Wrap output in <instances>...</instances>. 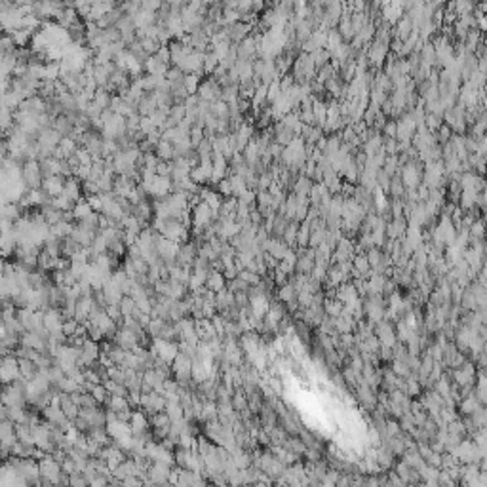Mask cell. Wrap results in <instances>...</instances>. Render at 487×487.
Masks as SVG:
<instances>
[{
	"mask_svg": "<svg viewBox=\"0 0 487 487\" xmlns=\"http://www.w3.org/2000/svg\"><path fill=\"white\" fill-rule=\"evenodd\" d=\"M21 379L18 358L14 354H8L0 360V384H12Z\"/></svg>",
	"mask_w": 487,
	"mask_h": 487,
	"instance_id": "6da1fadb",
	"label": "cell"
},
{
	"mask_svg": "<svg viewBox=\"0 0 487 487\" xmlns=\"http://www.w3.org/2000/svg\"><path fill=\"white\" fill-rule=\"evenodd\" d=\"M21 179L25 183L27 189H40L42 187V175H40V164L39 160H29L23 162L21 168Z\"/></svg>",
	"mask_w": 487,
	"mask_h": 487,
	"instance_id": "7a4b0ae2",
	"label": "cell"
},
{
	"mask_svg": "<svg viewBox=\"0 0 487 487\" xmlns=\"http://www.w3.org/2000/svg\"><path fill=\"white\" fill-rule=\"evenodd\" d=\"M154 352H156V358H160L164 362L172 363L175 360V356L179 354V346L175 341H164V339H153V344H151Z\"/></svg>",
	"mask_w": 487,
	"mask_h": 487,
	"instance_id": "3957f363",
	"label": "cell"
},
{
	"mask_svg": "<svg viewBox=\"0 0 487 487\" xmlns=\"http://www.w3.org/2000/svg\"><path fill=\"white\" fill-rule=\"evenodd\" d=\"M196 96L200 97L202 101H208V103L221 101V86L211 77H208L206 80H202L200 82Z\"/></svg>",
	"mask_w": 487,
	"mask_h": 487,
	"instance_id": "277c9868",
	"label": "cell"
},
{
	"mask_svg": "<svg viewBox=\"0 0 487 487\" xmlns=\"http://www.w3.org/2000/svg\"><path fill=\"white\" fill-rule=\"evenodd\" d=\"M63 316H61V310L59 308H52L50 306L48 310H44V329L48 331V335H56V333H63L61 327H63Z\"/></svg>",
	"mask_w": 487,
	"mask_h": 487,
	"instance_id": "5b68a950",
	"label": "cell"
},
{
	"mask_svg": "<svg viewBox=\"0 0 487 487\" xmlns=\"http://www.w3.org/2000/svg\"><path fill=\"white\" fill-rule=\"evenodd\" d=\"M63 187H65V177L63 175H50L46 179H42V191L48 194L50 198H58L59 194H63Z\"/></svg>",
	"mask_w": 487,
	"mask_h": 487,
	"instance_id": "8992f818",
	"label": "cell"
},
{
	"mask_svg": "<svg viewBox=\"0 0 487 487\" xmlns=\"http://www.w3.org/2000/svg\"><path fill=\"white\" fill-rule=\"evenodd\" d=\"M156 253H158V257L162 259V261H172V259L177 257V253H179V244H175V242H172V240H166L162 236V238L156 242Z\"/></svg>",
	"mask_w": 487,
	"mask_h": 487,
	"instance_id": "52a82bcc",
	"label": "cell"
},
{
	"mask_svg": "<svg viewBox=\"0 0 487 487\" xmlns=\"http://www.w3.org/2000/svg\"><path fill=\"white\" fill-rule=\"evenodd\" d=\"M116 8V2H92V10L84 18V23H97L105 14Z\"/></svg>",
	"mask_w": 487,
	"mask_h": 487,
	"instance_id": "ba28073f",
	"label": "cell"
},
{
	"mask_svg": "<svg viewBox=\"0 0 487 487\" xmlns=\"http://www.w3.org/2000/svg\"><path fill=\"white\" fill-rule=\"evenodd\" d=\"M130 430H132V436H141L145 432H149L151 424H149V417L145 415L143 411H132V419H130Z\"/></svg>",
	"mask_w": 487,
	"mask_h": 487,
	"instance_id": "9c48e42d",
	"label": "cell"
},
{
	"mask_svg": "<svg viewBox=\"0 0 487 487\" xmlns=\"http://www.w3.org/2000/svg\"><path fill=\"white\" fill-rule=\"evenodd\" d=\"M172 194V177H158L154 175L153 187H151V196L154 198H164Z\"/></svg>",
	"mask_w": 487,
	"mask_h": 487,
	"instance_id": "30bf717a",
	"label": "cell"
},
{
	"mask_svg": "<svg viewBox=\"0 0 487 487\" xmlns=\"http://www.w3.org/2000/svg\"><path fill=\"white\" fill-rule=\"evenodd\" d=\"M63 194L67 196L73 204H77L82 198V183L77 177H67L65 179V187H63Z\"/></svg>",
	"mask_w": 487,
	"mask_h": 487,
	"instance_id": "8fae6325",
	"label": "cell"
},
{
	"mask_svg": "<svg viewBox=\"0 0 487 487\" xmlns=\"http://www.w3.org/2000/svg\"><path fill=\"white\" fill-rule=\"evenodd\" d=\"M206 289H210L213 293H219L227 287V280L223 276V272H217V270H210L208 272V278H206Z\"/></svg>",
	"mask_w": 487,
	"mask_h": 487,
	"instance_id": "7c38bea8",
	"label": "cell"
},
{
	"mask_svg": "<svg viewBox=\"0 0 487 487\" xmlns=\"http://www.w3.org/2000/svg\"><path fill=\"white\" fill-rule=\"evenodd\" d=\"M158 109V103H156V97L154 94H145L141 97V101L137 103V115L139 116H151Z\"/></svg>",
	"mask_w": 487,
	"mask_h": 487,
	"instance_id": "4fadbf2b",
	"label": "cell"
},
{
	"mask_svg": "<svg viewBox=\"0 0 487 487\" xmlns=\"http://www.w3.org/2000/svg\"><path fill=\"white\" fill-rule=\"evenodd\" d=\"M101 213L103 215H107L109 219H113V221H120L124 219L126 215H124V211H122V208H120V204H118V200H111V202H107V204H103V210H101Z\"/></svg>",
	"mask_w": 487,
	"mask_h": 487,
	"instance_id": "5bb4252c",
	"label": "cell"
},
{
	"mask_svg": "<svg viewBox=\"0 0 487 487\" xmlns=\"http://www.w3.org/2000/svg\"><path fill=\"white\" fill-rule=\"evenodd\" d=\"M230 306H234V293H230L227 287L223 291H219V293H215V308L219 312L227 310Z\"/></svg>",
	"mask_w": 487,
	"mask_h": 487,
	"instance_id": "9a60e30c",
	"label": "cell"
},
{
	"mask_svg": "<svg viewBox=\"0 0 487 487\" xmlns=\"http://www.w3.org/2000/svg\"><path fill=\"white\" fill-rule=\"evenodd\" d=\"M73 229H75V223L61 221V223H58V225L50 227V234H52V236H56L58 240H65V238H69V236H71Z\"/></svg>",
	"mask_w": 487,
	"mask_h": 487,
	"instance_id": "2e32d148",
	"label": "cell"
},
{
	"mask_svg": "<svg viewBox=\"0 0 487 487\" xmlns=\"http://www.w3.org/2000/svg\"><path fill=\"white\" fill-rule=\"evenodd\" d=\"M483 405L477 401V398L474 396V394H470V396H466V398H462V401H460V413L462 415H466V417H470V415H474L477 409H481Z\"/></svg>",
	"mask_w": 487,
	"mask_h": 487,
	"instance_id": "e0dca14e",
	"label": "cell"
},
{
	"mask_svg": "<svg viewBox=\"0 0 487 487\" xmlns=\"http://www.w3.org/2000/svg\"><path fill=\"white\" fill-rule=\"evenodd\" d=\"M71 211H73V217H75V221H77V223H78V221H84L88 215H92V213H94V210L90 208V204L86 202V198H80V200L73 206V210H71Z\"/></svg>",
	"mask_w": 487,
	"mask_h": 487,
	"instance_id": "ac0fdd59",
	"label": "cell"
},
{
	"mask_svg": "<svg viewBox=\"0 0 487 487\" xmlns=\"http://www.w3.org/2000/svg\"><path fill=\"white\" fill-rule=\"evenodd\" d=\"M308 238H310V223H308V221H303V223L299 225V230H297L295 248L306 249L308 248Z\"/></svg>",
	"mask_w": 487,
	"mask_h": 487,
	"instance_id": "d6986e66",
	"label": "cell"
},
{
	"mask_svg": "<svg viewBox=\"0 0 487 487\" xmlns=\"http://www.w3.org/2000/svg\"><path fill=\"white\" fill-rule=\"evenodd\" d=\"M154 154H156L158 160H162V162H172L173 160V145L160 139V143L154 147Z\"/></svg>",
	"mask_w": 487,
	"mask_h": 487,
	"instance_id": "ffe728a7",
	"label": "cell"
},
{
	"mask_svg": "<svg viewBox=\"0 0 487 487\" xmlns=\"http://www.w3.org/2000/svg\"><path fill=\"white\" fill-rule=\"evenodd\" d=\"M105 405L109 407V411H115L116 415H118V413H124V411H132L128 400H126V398H118V396H109V400L105 401Z\"/></svg>",
	"mask_w": 487,
	"mask_h": 487,
	"instance_id": "44dd1931",
	"label": "cell"
},
{
	"mask_svg": "<svg viewBox=\"0 0 487 487\" xmlns=\"http://www.w3.org/2000/svg\"><path fill=\"white\" fill-rule=\"evenodd\" d=\"M54 267H56V259L42 248V251H40L39 257H37V268L42 270V272H50V270H54Z\"/></svg>",
	"mask_w": 487,
	"mask_h": 487,
	"instance_id": "7402d4cb",
	"label": "cell"
},
{
	"mask_svg": "<svg viewBox=\"0 0 487 487\" xmlns=\"http://www.w3.org/2000/svg\"><path fill=\"white\" fill-rule=\"evenodd\" d=\"M33 35H35V33H31V31H27V29H20V31H14L10 37H12V40H14V44H16V48H27V44L31 42Z\"/></svg>",
	"mask_w": 487,
	"mask_h": 487,
	"instance_id": "603a6c76",
	"label": "cell"
},
{
	"mask_svg": "<svg viewBox=\"0 0 487 487\" xmlns=\"http://www.w3.org/2000/svg\"><path fill=\"white\" fill-rule=\"evenodd\" d=\"M18 365H20V373L21 377L25 379V381H31L37 373H39V367H37V363L31 362V360H18Z\"/></svg>",
	"mask_w": 487,
	"mask_h": 487,
	"instance_id": "cb8c5ba5",
	"label": "cell"
},
{
	"mask_svg": "<svg viewBox=\"0 0 487 487\" xmlns=\"http://www.w3.org/2000/svg\"><path fill=\"white\" fill-rule=\"evenodd\" d=\"M312 185H314L312 179L299 175V177L295 179V183H293L291 192H293V194H306V196H308V192H310V189H312Z\"/></svg>",
	"mask_w": 487,
	"mask_h": 487,
	"instance_id": "d4e9b609",
	"label": "cell"
},
{
	"mask_svg": "<svg viewBox=\"0 0 487 487\" xmlns=\"http://www.w3.org/2000/svg\"><path fill=\"white\" fill-rule=\"evenodd\" d=\"M344 44V40L341 39V35L337 33V29H329L327 31V42H325V50L329 54H333L335 50H339Z\"/></svg>",
	"mask_w": 487,
	"mask_h": 487,
	"instance_id": "484cf974",
	"label": "cell"
},
{
	"mask_svg": "<svg viewBox=\"0 0 487 487\" xmlns=\"http://www.w3.org/2000/svg\"><path fill=\"white\" fill-rule=\"evenodd\" d=\"M388 194L392 196V200H401V198H403V194H405V189H403V185H401V179H400V175H398V173H396V175L390 179Z\"/></svg>",
	"mask_w": 487,
	"mask_h": 487,
	"instance_id": "4316f807",
	"label": "cell"
},
{
	"mask_svg": "<svg viewBox=\"0 0 487 487\" xmlns=\"http://www.w3.org/2000/svg\"><path fill=\"white\" fill-rule=\"evenodd\" d=\"M297 230H299V223H295V221H289V223H287V229L284 230V236H282V240H284V242H286L291 249H295Z\"/></svg>",
	"mask_w": 487,
	"mask_h": 487,
	"instance_id": "83f0119b",
	"label": "cell"
},
{
	"mask_svg": "<svg viewBox=\"0 0 487 487\" xmlns=\"http://www.w3.org/2000/svg\"><path fill=\"white\" fill-rule=\"evenodd\" d=\"M343 303L341 301H337V299H325L324 301V312L329 318H337V316H341V312H343Z\"/></svg>",
	"mask_w": 487,
	"mask_h": 487,
	"instance_id": "f1b7e54d",
	"label": "cell"
},
{
	"mask_svg": "<svg viewBox=\"0 0 487 487\" xmlns=\"http://www.w3.org/2000/svg\"><path fill=\"white\" fill-rule=\"evenodd\" d=\"M200 82H202L200 75H185V77H183V86H185V90H187L189 96H194V94L198 92Z\"/></svg>",
	"mask_w": 487,
	"mask_h": 487,
	"instance_id": "f546056e",
	"label": "cell"
},
{
	"mask_svg": "<svg viewBox=\"0 0 487 487\" xmlns=\"http://www.w3.org/2000/svg\"><path fill=\"white\" fill-rule=\"evenodd\" d=\"M103 386H105L109 396H118V398H126L128 396V388H126L124 384H118V382L107 379V381H103Z\"/></svg>",
	"mask_w": 487,
	"mask_h": 487,
	"instance_id": "4dcf8cb0",
	"label": "cell"
},
{
	"mask_svg": "<svg viewBox=\"0 0 487 487\" xmlns=\"http://www.w3.org/2000/svg\"><path fill=\"white\" fill-rule=\"evenodd\" d=\"M58 147H59V151L65 154V160H67V158H71L73 154L77 153V149H78L77 141H75L73 137H61V141H59Z\"/></svg>",
	"mask_w": 487,
	"mask_h": 487,
	"instance_id": "1f68e13d",
	"label": "cell"
},
{
	"mask_svg": "<svg viewBox=\"0 0 487 487\" xmlns=\"http://www.w3.org/2000/svg\"><path fill=\"white\" fill-rule=\"evenodd\" d=\"M164 413L168 415L170 422H177V420L183 419V407L179 405V403H175V401H168V403H166V409H164Z\"/></svg>",
	"mask_w": 487,
	"mask_h": 487,
	"instance_id": "d6a6232c",
	"label": "cell"
},
{
	"mask_svg": "<svg viewBox=\"0 0 487 487\" xmlns=\"http://www.w3.org/2000/svg\"><path fill=\"white\" fill-rule=\"evenodd\" d=\"M310 59H312L314 67L320 69V67H324V65H327V63L331 61V54H329L327 50H314V52L310 54Z\"/></svg>",
	"mask_w": 487,
	"mask_h": 487,
	"instance_id": "836d02e7",
	"label": "cell"
},
{
	"mask_svg": "<svg viewBox=\"0 0 487 487\" xmlns=\"http://www.w3.org/2000/svg\"><path fill=\"white\" fill-rule=\"evenodd\" d=\"M219 67V59L215 58L211 52H206V58H204V67H202V73L204 77H211L213 71Z\"/></svg>",
	"mask_w": 487,
	"mask_h": 487,
	"instance_id": "e575fe53",
	"label": "cell"
},
{
	"mask_svg": "<svg viewBox=\"0 0 487 487\" xmlns=\"http://www.w3.org/2000/svg\"><path fill=\"white\" fill-rule=\"evenodd\" d=\"M111 94L107 92V90H103V88H97V92L94 94V103H96L101 111H105V109H109V105H111Z\"/></svg>",
	"mask_w": 487,
	"mask_h": 487,
	"instance_id": "d590c367",
	"label": "cell"
},
{
	"mask_svg": "<svg viewBox=\"0 0 487 487\" xmlns=\"http://www.w3.org/2000/svg\"><path fill=\"white\" fill-rule=\"evenodd\" d=\"M278 299H280V303H284V305L289 303V301H293V299H297L295 287L287 282L286 286H282L280 289H278Z\"/></svg>",
	"mask_w": 487,
	"mask_h": 487,
	"instance_id": "8d00e7d4",
	"label": "cell"
},
{
	"mask_svg": "<svg viewBox=\"0 0 487 487\" xmlns=\"http://www.w3.org/2000/svg\"><path fill=\"white\" fill-rule=\"evenodd\" d=\"M335 75V71H333V67L327 63V65H324V67H320V69H316V77H314V80L318 82V84H322L324 86L325 82L329 80V78L333 77Z\"/></svg>",
	"mask_w": 487,
	"mask_h": 487,
	"instance_id": "74e56055",
	"label": "cell"
},
{
	"mask_svg": "<svg viewBox=\"0 0 487 487\" xmlns=\"http://www.w3.org/2000/svg\"><path fill=\"white\" fill-rule=\"evenodd\" d=\"M149 424L153 426V428H170V419H168V415L166 413H154V415H151V419H149Z\"/></svg>",
	"mask_w": 487,
	"mask_h": 487,
	"instance_id": "f35d334b",
	"label": "cell"
},
{
	"mask_svg": "<svg viewBox=\"0 0 487 487\" xmlns=\"http://www.w3.org/2000/svg\"><path fill=\"white\" fill-rule=\"evenodd\" d=\"M126 352H128V350H124V348H120V346H116V344L113 343V348L107 352V356L111 358V362L115 363V365H118V367H120V365L124 363Z\"/></svg>",
	"mask_w": 487,
	"mask_h": 487,
	"instance_id": "ab89813d",
	"label": "cell"
},
{
	"mask_svg": "<svg viewBox=\"0 0 487 487\" xmlns=\"http://www.w3.org/2000/svg\"><path fill=\"white\" fill-rule=\"evenodd\" d=\"M50 206H54V208H56V210H59V211H71L75 204L69 200L65 194H59L58 198H52Z\"/></svg>",
	"mask_w": 487,
	"mask_h": 487,
	"instance_id": "60d3db41",
	"label": "cell"
},
{
	"mask_svg": "<svg viewBox=\"0 0 487 487\" xmlns=\"http://www.w3.org/2000/svg\"><path fill=\"white\" fill-rule=\"evenodd\" d=\"M107 248H109L107 240L103 238V234H101V232H97V236L94 238V242H92V253H94V255L107 253Z\"/></svg>",
	"mask_w": 487,
	"mask_h": 487,
	"instance_id": "b9f144b4",
	"label": "cell"
},
{
	"mask_svg": "<svg viewBox=\"0 0 487 487\" xmlns=\"http://www.w3.org/2000/svg\"><path fill=\"white\" fill-rule=\"evenodd\" d=\"M118 306H120V312H122V318L124 316H132L135 312V303L132 297L124 295L122 299H120V303H118Z\"/></svg>",
	"mask_w": 487,
	"mask_h": 487,
	"instance_id": "7bdbcfd3",
	"label": "cell"
},
{
	"mask_svg": "<svg viewBox=\"0 0 487 487\" xmlns=\"http://www.w3.org/2000/svg\"><path fill=\"white\" fill-rule=\"evenodd\" d=\"M441 124H443V120H441L439 116H434V115H428V113H426V116H424V126H426V130H428L430 134H436Z\"/></svg>",
	"mask_w": 487,
	"mask_h": 487,
	"instance_id": "ee69618b",
	"label": "cell"
},
{
	"mask_svg": "<svg viewBox=\"0 0 487 487\" xmlns=\"http://www.w3.org/2000/svg\"><path fill=\"white\" fill-rule=\"evenodd\" d=\"M381 257H382V251L379 248H369L365 251V259H367V263H369L371 268H375L381 263Z\"/></svg>",
	"mask_w": 487,
	"mask_h": 487,
	"instance_id": "f6af8a7d",
	"label": "cell"
},
{
	"mask_svg": "<svg viewBox=\"0 0 487 487\" xmlns=\"http://www.w3.org/2000/svg\"><path fill=\"white\" fill-rule=\"evenodd\" d=\"M185 113H187V109H185V105L183 103H179V105H172V109H170V118H172L175 124L179 126V122H183V118H185Z\"/></svg>",
	"mask_w": 487,
	"mask_h": 487,
	"instance_id": "bcb514c9",
	"label": "cell"
},
{
	"mask_svg": "<svg viewBox=\"0 0 487 487\" xmlns=\"http://www.w3.org/2000/svg\"><path fill=\"white\" fill-rule=\"evenodd\" d=\"M107 251H109V253H113V255H116V257H124L128 249H126V246L122 244V240H115V242H111V244H109Z\"/></svg>",
	"mask_w": 487,
	"mask_h": 487,
	"instance_id": "7dc6e473",
	"label": "cell"
},
{
	"mask_svg": "<svg viewBox=\"0 0 487 487\" xmlns=\"http://www.w3.org/2000/svg\"><path fill=\"white\" fill-rule=\"evenodd\" d=\"M172 172H173V164L160 160L158 166H156V170H154V175H158V177H172Z\"/></svg>",
	"mask_w": 487,
	"mask_h": 487,
	"instance_id": "c3c4849f",
	"label": "cell"
},
{
	"mask_svg": "<svg viewBox=\"0 0 487 487\" xmlns=\"http://www.w3.org/2000/svg\"><path fill=\"white\" fill-rule=\"evenodd\" d=\"M75 156H77V160L80 166H92V162H94V158H92V154L88 153L84 147H78L77 153H75Z\"/></svg>",
	"mask_w": 487,
	"mask_h": 487,
	"instance_id": "681fc988",
	"label": "cell"
},
{
	"mask_svg": "<svg viewBox=\"0 0 487 487\" xmlns=\"http://www.w3.org/2000/svg\"><path fill=\"white\" fill-rule=\"evenodd\" d=\"M468 234H470L472 238H481V240H483V219L474 221V223L470 225V229H468Z\"/></svg>",
	"mask_w": 487,
	"mask_h": 487,
	"instance_id": "f907efd6",
	"label": "cell"
},
{
	"mask_svg": "<svg viewBox=\"0 0 487 487\" xmlns=\"http://www.w3.org/2000/svg\"><path fill=\"white\" fill-rule=\"evenodd\" d=\"M183 71L179 67H170L168 69V73H166V80L170 82V84H175V82H181L183 80Z\"/></svg>",
	"mask_w": 487,
	"mask_h": 487,
	"instance_id": "816d5d0a",
	"label": "cell"
},
{
	"mask_svg": "<svg viewBox=\"0 0 487 487\" xmlns=\"http://www.w3.org/2000/svg\"><path fill=\"white\" fill-rule=\"evenodd\" d=\"M375 179H377V187H379V189H381L382 192H388V187H390V179H392V177H388V175L382 172V170H379Z\"/></svg>",
	"mask_w": 487,
	"mask_h": 487,
	"instance_id": "f5cc1de1",
	"label": "cell"
},
{
	"mask_svg": "<svg viewBox=\"0 0 487 487\" xmlns=\"http://www.w3.org/2000/svg\"><path fill=\"white\" fill-rule=\"evenodd\" d=\"M78 325L80 324H78L77 320H65V322H63V327H61V331H63V335L69 339V337H73V335L77 333Z\"/></svg>",
	"mask_w": 487,
	"mask_h": 487,
	"instance_id": "db71d44e",
	"label": "cell"
},
{
	"mask_svg": "<svg viewBox=\"0 0 487 487\" xmlns=\"http://www.w3.org/2000/svg\"><path fill=\"white\" fill-rule=\"evenodd\" d=\"M69 487H90V483H88L86 477L82 476L80 472H77V474H71L69 476Z\"/></svg>",
	"mask_w": 487,
	"mask_h": 487,
	"instance_id": "11a10c76",
	"label": "cell"
},
{
	"mask_svg": "<svg viewBox=\"0 0 487 487\" xmlns=\"http://www.w3.org/2000/svg\"><path fill=\"white\" fill-rule=\"evenodd\" d=\"M154 56H156V59H158L160 63H164V65H170V61H172V56H170V48H168V46H160ZM170 67H172V65H170Z\"/></svg>",
	"mask_w": 487,
	"mask_h": 487,
	"instance_id": "9f6ffc18",
	"label": "cell"
},
{
	"mask_svg": "<svg viewBox=\"0 0 487 487\" xmlns=\"http://www.w3.org/2000/svg\"><path fill=\"white\" fill-rule=\"evenodd\" d=\"M382 137H388V139H396V120H386L384 128L381 130Z\"/></svg>",
	"mask_w": 487,
	"mask_h": 487,
	"instance_id": "6f0895ef",
	"label": "cell"
},
{
	"mask_svg": "<svg viewBox=\"0 0 487 487\" xmlns=\"http://www.w3.org/2000/svg\"><path fill=\"white\" fill-rule=\"evenodd\" d=\"M86 202L90 204V208L96 211V213H101V210H103V204H101V198H99V194H92V196H86Z\"/></svg>",
	"mask_w": 487,
	"mask_h": 487,
	"instance_id": "680465c9",
	"label": "cell"
},
{
	"mask_svg": "<svg viewBox=\"0 0 487 487\" xmlns=\"http://www.w3.org/2000/svg\"><path fill=\"white\" fill-rule=\"evenodd\" d=\"M160 6H162V2H158V0H147V2H141V10L151 12V14H156V12L160 10Z\"/></svg>",
	"mask_w": 487,
	"mask_h": 487,
	"instance_id": "91938a15",
	"label": "cell"
},
{
	"mask_svg": "<svg viewBox=\"0 0 487 487\" xmlns=\"http://www.w3.org/2000/svg\"><path fill=\"white\" fill-rule=\"evenodd\" d=\"M153 130H156V128L153 126L151 118H149V116H141V122H139V132H143L145 135H149Z\"/></svg>",
	"mask_w": 487,
	"mask_h": 487,
	"instance_id": "94428289",
	"label": "cell"
},
{
	"mask_svg": "<svg viewBox=\"0 0 487 487\" xmlns=\"http://www.w3.org/2000/svg\"><path fill=\"white\" fill-rule=\"evenodd\" d=\"M82 192L86 196H92V194H99V189H97L96 181H84L82 183Z\"/></svg>",
	"mask_w": 487,
	"mask_h": 487,
	"instance_id": "6125c7cd",
	"label": "cell"
},
{
	"mask_svg": "<svg viewBox=\"0 0 487 487\" xmlns=\"http://www.w3.org/2000/svg\"><path fill=\"white\" fill-rule=\"evenodd\" d=\"M2 267H4V259L0 257V268H2Z\"/></svg>",
	"mask_w": 487,
	"mask_h": 487,
	"instance_id": "be15d7a7",
	"label": "cell"
},
{
	"mask_svg": "<svg viewBox=\"0 0 487 487\" xmlns=\"http://www.w3.org/2000/svg\"><path fill=\"white\" fill-rule=\"evenodd\" d=\"M0 460H2V455H0Z\"/></svg>",
	"mask_w": 487,
	"mask_h": 487,
	"instance_id": "e7e4bbea",
	"label": "cell"
}]
</instances>
